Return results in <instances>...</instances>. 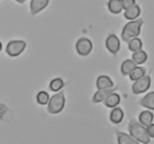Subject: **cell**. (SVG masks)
<instances>
[{"label": "cell", "instance_id": "30bf717a", "mask_svg": "<svg viewBox=\"0 0 154 144\" xmlns=\"http://www.w3.org/2000/svg\"><path fill=\"white\" fill-rule=\"evenodd\" d=\"M117 88H107V89H98V91L94 93V98H92V102H103V99L107 97L108 95H110L111 92H115Z\"/></svg>", "mask_w": 154, "mask_h": 144}, {"label": "cell", "instance_id": "d6986e66", "mask_svg": "<svg viewBox=\"0 0 154 144\" xmlns=\"http://www.w3.org/2000/svg\"><path fill=\"white\" fill-rule=\"evenodd\" d=\"M146 73V70L144 68H142V67H135V68L133 69L132 71L128 73L129 78H131V80L132 81H135L137 80V79H140V78H142V77L144 76Z\"/></svg>", "mask_w": 154, "mask_h": 144}, {"label": "cell", "instance_id": "603a6c76", "mask_svg": "<svg viewBox=\"0 0 154 144\" xmlns=\"http://www.w3.org/2000/svg\"><path fill=\"white\" fill-rule=\"evenodd\" d=\"M36 100L39 105H46L48 100H50V95L46 91H39L36 96Z\"/></svg>", "mask_w": 154, "mask_h": 144}, {"label": "cell", "instance_id": "44dd1931", "mask_svg": "<svg viewBox=\"0 0 154 144\" xmlns=\"http://www.w3.org/2000/svg\"><path fill=\"white\" fill-rule=\"evenodd\" d=\"M142 46H143V43H142L141 38H138L137 36L128 41L129 51H132V52L140 51V50H142Z\"/></svg>", "mask_w": 154, "mask_h": 144}, {"label": "cell", "instance_id": "8fae6325", "mask_svg": "<svg viewBox=\"0 0 154 144\" xmlns=\"http://www.w3.org/2000/svg\"><path fill=\"white\" fill-rule=\"evenodd\" d=\"M138 119H140V123L143 125V126H149L151 124H153V119H154V116H153V113L150 111V110H144V111H142L140 116H138Z\"/></svg>", "mask_w": 154, "mask_h": 144}, {"label": "cell", "instance_id": "52a82bcc", "mask_svg": "<svg viewBox=\"0 0 154 144\" xmlns=\"http://www.w3.org/2000/svg\"><path fill=\"white\" fill-rule=\"evenodd\" d=\"M106 47L111 54H117L120 50V41L115 34H110L106 39Z\"/></svg>", "mask_w": 154, "mask_h": 144}, {"label": "cell", "instance_id": "5bb4252c", "mask_svg": "<svg viewBox=\"0 0 154 144\" xmlns=\"http://www.w3.org/2000/svg\"><path fill=\"white\" fill-rule=\"evenodd\" d=\"M114 87V82L109 77L107 76H100L97 79V88L98 89H107Z\"/></svg>", "mask_w": 154, "mask_h": 144}, {"label": "cell", "instance_id": "7c38bea8", "mask_svg": "<svg viewBox=\"0 0 154 144\" xmlns=\"http://www.w3.org/2000/svg\"><path fill=\"white\" fill-rule=\"evenodd\" d=\"M103 102L109 108H114L120 102V96L116 92H111L110 95H108L107 97L103 99Z\"/></svg>", "mask_w": 154, "mask_h": 144}, {"label": "cell", "instance_id": "3957f363", "mask_svg": "<svg viewBox=\"0 0 154 144\" xmlns=\"http://www.w3.org/2000/svg\"><path fill=\"white\" fill-rule=\"evenodd\" d=\"M47 104H48V106H47L48 113H51V114H59V113H61L65 105L64 92L60 91L56 95H54L53 97L50 98Z\"/></svg>", "mask_w": 154, "mask_h": 144}, {"label": "cell", "instance_id": "4316f807", "mask_svg": "<svg viewBox=\"0 0 154 144\" xmlns=\"http://www.w3.org/2000/svg\"><path fill=\"white\" fill-rule=\"evenodd\" d=\"M1 49H2V44H1V42H0V51H1Z\"/></svg>", "mask_w": 154, "mask_h": 144}, {"label": "cell", "instance_id": "ffe728a7", "mask_svg": "<svg viewBox=\"0 0 154 144\" xmlns=\"http://www.w3.org/2000/svg\"><path fill=\"white\" fill-rule=\"evenodd\" d=\"M132 60L136 64H143L144 62H146V60H147V54H146V52H144L143 50H140V51L134 52Z\"/></svg>", "mask_w": 154, "mask_h": 144}, {"label": "cell", "instance_id": "6da1fadb", "mask_svg": "<svg viewBox=\"0 0 154 144\" xmlns=\"http://www.w3.org/2000/svg\"><path fill=\"white\" fill-rule=\"evenodd\" d=\"M129 133H131V136L133 139L138 142V143H143V144H149L150 143V135L146 131V127L143 126L141 123L136 122L135 119H132L129 122Z\"/></svg>", "mask_w": 154, "mask_h": 144}, {"label": "cell", "instance_id": "cb8c5ba5", "mask_svg": "<svg viewBox=\"0 0 154 144\" xmlns=\"http://www.w3.org/2000/svg\"><path fill=\"white\" fill-rule=\"evenodd\" d=\"M136 4L135 0H122V6H123V9H127L129 7H132L133 5Z\"/></svg>", "mask_w": 154, "mask_h": 144}, {"label": "cell", "instance_id": "d4e9b609", "mask_svg": "<svg viewBox=\"0 0 154 144\" xmlns=\"http://www.w3.org/2000/svg\"><path fill=\"white\" fill-rule=\"evenodd\" d=\"M146 131H147V133H149V135H150L151 139L154 137V125L153 124H151V125H149V126H146Z\"/></svg>", "mask_w": 154, "mask_h": 144}, {"label": "cell", "instance_id": "ba28073f", "mask_svg": "<svg viewBox=\"0 0 154 144\" xmlns=\"http://www.w3.org/2000/svg\"><path fill=\"white\" fill-rule=\"evenodd\" d=\"M48 2H50V0H32L30 1V13H32V15H36L39 11H42L43 9H45Z\"/></svg>", "mask_w": 154, "mask_h": 144}, {"label": "cell", "instance_id": "7402d4cb", "mask_svg": "<svg viewBox=\"0 0 154 144\" xmlns=\"http://www.w3.org/2000/svg\"><path fill=\"white\" fill-rule=\"evenodd\" d=\"M63 87H64V82L60 78H56L54 80H52L51 83H50V89L52 91H60Z\"/></svg>", "mask_w": 154, "mask_h": 144}, {"label": "cell", "instance_id": "7a4b0ae2", "mask_svg": "<svg viewBox=\"0 0 154 144\" xmlns=\"http://www.w3.org/2000/svg\"><path fill=\"white\" fill-rule=\"evenodd\" d=\"M143 23L144 21H143L142 18H140V19H134V20H131L129 23H127L124 26L123 32H122V39L124 42H128L129 39L138 36V35L141 34V28Z\"/></svg>", "mask_w": 154, "mask_h": 144}, {"label": "cell", "instance_id": "e0dca14e", "mask_svg": "<svg viewBox=\"0 0 154 144\" xmlns=\"http://www.w3.org/2000/svg\"><path fill=\"white\" fill-rule=\"evenodd\" d=\"M140 105L145 108H149V109H154V92L147 93L140 102Z\"/></svg>", "mask_w": 154, "mask_h": 144}, {"label": "cell", "instance_id": "8992f818", "mask_svg": "<svg viewBox=\"0 0 154 144\" xmlns=\"http://www.w3.org/2000/svg\"><path fill=\"white\" fill-rule=\"evenodd\" d=\"M75 49H77V52L79 55L87 56V55L90 54V52L92 50V42L89 38L82 37L80 39H78L77 44H75Z\"/></svg>", "mask_w": 154, "mask_h": 144}, {"label": "cell", "instance_id": "5b68a950", "mask_svg": "<svg viewBox=\"0 0 154 144\" xmlns=\"http://www.w3.org/2000/svg\"><path fill=\"white\" fill-rule=\"evenodd\" d=\"M26 49V43L24 41H11L8 43V45L6 47V52L9 56H18L24 52Z\"/></svg>", "mask_w": 154, "mask_h": 144}, {"label": "cell", "instance_id": "9a60e30c", "mask_svg": "<svg viewBox=\"0 0 154 144\" xmlns=\"http://www.w3.org/2000/svg\"><path fill=\"white\" fill-rule=\"evenodd\" d=\"M124 118V111L119 107H114L110 113V121L114 124H119Z\"/></svg>", "mask_w": 154, "mask_h": 144}, {"label": "cell", "instance_id": "277c9868", "mask_svg": "<svg viewBox=\"0 0 154 144\" xmlns=\"http://www.w3.org/2000/svg\"><path fill=\"white\" fill-rule=\"evenodd\" d=\"M150 87H151V77L144 74L142 78L135 80V82L132 86V91L134 93L138 95V93H143L145 92V91H147V90L150 89Z\"/></svg>", "mask_w": 154, "mask_h": 144}, {"label": "cell", "instance_id": "ac0fdd59", "mask_svg": "<svg viewBox=\"0 0 154 144\" xmlns=\"http://www.w3.org/2000/svg\"><path fill=\"white\" fill-rule=\"evenodd\" d=\"M108 9L111 14H119L123 10L122 0H109L108 1Z\"/></svg>", "mask_w": 154, "mask_h": 144}, {"label": "cell", "instance_id": "2e32d148", "mask_svg": "<svg viewBox=\"0 0 154 144\" xmlns=\"http://www.w3.org/2000/svg\"><path fill=\"white\" fill-rule=\"evenodd\" d=\"M136 65L137 64L135 63L133 60H125L124 62L122 63V68H120L122 74H123V76H128L129 72L132 71Z\"/></svg>", "mask_w": 154, "mask_h": 144}, {"label": "cell", "instance_id": "4fadbf2b", "mask_svg": "<svg viewBox=\"0 0 154 144\" xmlns=\"http://www.w3.org/2000/svg\"><path fill=\"white\" fill-rule=\"evenodd\" d=\"M116 135H117V141L119 144H138V142L135 139H133L132 136L126 133L116 131Z\"/></svg>", "mask_w": 154, "mask_h": 144}, {"label": "cell", "instance_id": "484cf974", "mask_svg": "<svg viewBox=\"0 0 154 144\" xmlns=\"http://www.w3.org/2000/svg\"><path fill=\"white\" fill-rule=\"evenodd\" d=\"M16 1H18L19 4H23V2H25V0H16Z\"/></svg>", "mask_w": 154, "mask_h": 144}, {"label": "cell", "instance_id": "9c48e42d", "mask_svg": "<svg viewBox=\"0 0 154 144\" xmlns=\"http://www.w3.org/2000/svg\"><path fill=\"white\" fill-rule=\"evenodd\" d=\"M141 15V8H140V6L138 5H133L132 7H129V8L125 9V13H124V16L126 19H129V20H134V19H136L138 18V16Z\"/></svg>", "mask_w": 154, "mask_h": 144}]
</instances>
